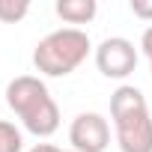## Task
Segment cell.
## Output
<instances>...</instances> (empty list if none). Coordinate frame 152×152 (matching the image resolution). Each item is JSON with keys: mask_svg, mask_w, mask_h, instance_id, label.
Masks as SVG:
<instances>
[{"mask_svg": "<svg viewBox=\"0 0 152 152\" xmlns=\"http://www.w3.org/2000/svg\"><path fill=\"white\" fill-rule=\"evenodd\" d=\"M6 104L36 137H51L60 128V107L36 75H18L6 84Z\"/></svg>", "mask_w": 152, "mask_h": 152, "instance_id": "6da1fadb", "label": "cell"}, {"mask_svg": "<svg viewBox=\"0 0 152 152\" xmlns=\"http://www.w3.org/2000/svg\"><path fill=\"white\" fill-rule=\"evenodd\" d=\"M110 119L122 152H152V116L137 87H116L110 96Z\"/></svg>", "mask_w": 152, "mask_h": 152, "instance_id": "7a4b0ae2", "label": "cell"}, {"mask_svg": "<svg viewBox=\"0 0 152 152\" xmlns=\"http://www.w3.org/2000/svg\"><path fill=\"white\" fill-rule=\"evenodd\" d=\"M90 48L93 42L81 27H60L39 39L33 51V66L45 78H66L90 57Z\"/></svg>", "mask_w": 152, "mask_h": 152, "instance_id": "3957f363", "label": "cell"}, {"mask_svg": "<svg viewBox=\"0 0 152 152\" xmlns=\"http://www.w3.org/2000/svg\"><path fill=\"white\" fill-rule=\"evenodd\" d=\"M96 66L104 78L122 81L137 69V48L125 36H110L96 48Z\"/></svg>", "mask_w": 152, "mask_h": 152, "instance_id": "277c9868", "label": "cell"}, {"mask_svg": "<svg viewBox=\"0 0 152 152\" xmlns=\"http://www.w3.org/2000/svg\"><path fill=\"white\" fill-rule=\"evenodd\" d=\"M69 143L75 152H104L110 146V125L102 113H78L69 125Z\"/></svg>", "mask_w": 152, "mask_h": 152, "instance_id": "5b68a950", "label": "cell"}, {"mask_svg": "<svg viewBox=\"0 0 152 152\" xmlns=\"http://www.w3.org/2000/svg\"><path fill=\"white\" fill-rule=\"evenodd\" d=\"M54 12L66 24H90L99 12V3L96 0H57Z\"/></svg>", "mask_w": 152, "mask_h": 152, "instance_id": "8992f818", "label": "cell"}, {"mask_svg": "<svg viewBox=\"0 0 152 152\" xmlns=\"http://www.w3.org/2000/svg\"><path fill=\"white\" fill-rule=\"evenodd\" d=\"M24 149V137L15 128V122L0 119V152H21Z\"/></svg>", "mask_w": 152, "mask_h": 152, "instance_id": "52a82bcc", "label": "cell"}, {"mask_svg": "<svg viewBox=\"0 0 152 152\" xmlns=\"http://www.w3.org/2000/svg\"><path fill=\"white\" fill-rule=\"evenodd\" d=\"M30 12L27 0H0V21L3 24H18Z\"/></svg>", "mask_w": 152, "mask_h": 152, "instance_id": "ba28073f", "label": "cell"}, {"mask_svg": "<svg viewBox=\"0 0 152 152\" xmlns=\"http://www.w3.org/2000/svg\"><path fill=\"white\" fill-rule=\"evenodd\" d=\"M131 12L140 21H152V0H131Z\"/></svg>", "mask_w": 152, "mask_h": 152, "instance_id": "9c48e42d", "label": "cell"}, {"mask_svg": "<svg viewBox=\"0 0 152 152\" xmlns=\"http://www.w3.org/2000/svg\"><path fill=\"white\" fill-rule=\"evenodd\" d=\"M140 51L149 57V63H152V27H146L143 30V36H140Z\"/></svg>", "mask_w": 152, "mask_h": 152, "instance_id": "30bf717a", "label": "cell"}, {"mask_svg": "<svg viewBox=\"0 0 152 152\" xmlns=\"http://www.w3.org/2000/svg\"><path fill=\"white\" fill-rule=\"evenodd\" d=\"M30 152H63V149L60 146H51V143H36Z\"/></svg>", "mask_w": 152, "mask_h": 152, "instance_id": "8fae6325", "label": "cell"}, {"mask_svg": "<svg viewBox=\"0 0 152 152\" xmlns=\"http://www.w3.org/2000/svg\"><path fill=\"white\" fill-rule=\"evenodd\" d=\"M149 72H152V63H149Z\"/></svg>", "mask_w": 152, "mask_h": 152, "instance_id": "7c38bea8", "label": "cell"}, {"mask_svg": "<svg viewBox=\"0 0 152 152\" xmlns=\"http://www.w3.org/2000/svg\"><path fill=\"white\" fill-rule=\"evenodd\" d=\"M69 152H75V149H69Z\"/></svg>", "mask_w": 152, "mask_h": 152, "instance_id": "4fadbf2b", "label": "cell"}]
</instances>
